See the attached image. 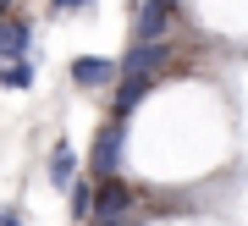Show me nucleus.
Returning <instances> with one entry per match:
<instances>
[{"label": "nucleus", "instance_id": "1", "mask_svg": "<svg viewBox=\"0 0 248 226\" xmlns=\"http://www.w3.org/2000/svg\"><path fill=\"white\" fill-rule=\"evenodd\" d=\"M122 144H127V127H122V116H110V122L99 127V138H94V160H89V171L99 177V182H110V177L122 171Z\"/></svg>", "mask_w": 248, "mask_h": 226}, {"label": "nucleus", "instance_id": "2", "mask_svg": "<svg viewBox=\"0 0 248 226\" xmlns=\"http://www.w3.org/2000/svg\"><path fill=\"white\" fill-rule=\"evenodd\" d=\"M171 17H177V0H143L138 6V22H133V39H166L171 33Z\"/></svg>", "mask_w": 248, "mask_h": 226}, {"label": "nucleus", "instance_id": "3", "mask_svg": "<svg viewBox=\"0 0 248 226\" xmlns=\"http://www.w3.org/2000/svg\"><path fill=\"white\" fill-rule=\"evenodd\" d=\"M166 61H171V44H166V39H143V44L133 39V50L122 55V72H138V78H155V72L166 66Z\"/></svg>", "mask_w": 248, "mask_h": 226}, {"label": "nucleus", "instance_id": "4", "mask_svg": "<svg viewBox=\"0 0 248 226\" xmlns=\"http://www.w3.org/2000/svg\"><path fill=\"white\" fill-rule=\"evenodd\" d=\"M127 210H133V193H127V182H122V177L99 182V204H94V221H127Z\"/></svg>", "mask_w": 248, "mask_h": 226}, {"label": "nucleus", "instance_id": "5", "mask_svg": "<svg viewBox=\"0 0 248 226\" xmlns=\"http://www.w3.org/2000/svg\"><path fill=\"white\" fill-rule=\"evenodd\" d=\"M149 88H155V78H138V72H122V88L110 94V116H122V122H127V116H133L138 105H143V94H149Z\"/></svg>", "mask_w": 248, "mask_h": 226}, {"label": "nucleus", "instance_id": "6", "mask_svg": "<svg viewBox=\"0 0 248 226\" xmlns=\"http://www.w3.org/2000/svg\"><path fill=\"white\" fill-rule=\"evenodd\" d=\"M116 72H122V66L105 61V55H78V61H72V83H78V88H105Z\"/></svg>", "mask_w": 248, "mask_h": 226}, {"label": "nucleus", "instance_id": "7", "mask_svg": "<svg viewBox=\"0 0 248 226\" xmlns=\"http://www.w3.org/2000/svg\"><path fill=\"white\" fill-rule=\"evenodd\" d=\"M72 182H78V155H72V144H55L50 149V188L72 193Z\"/></svg>", "mask_w": 248, "mask_h": 226}, {"label": "nucleus", "instance_id": "8", "mask_svg": "<svg viewBox=\"0 0 248 226\" xmlns=\"http://www.w3.org/2000/svg\"><path fill=\"white\" fill-rule=\"evenodd\" d=\"M28 39H33V28H28L22 17H6V22H0V55H6V61H17V55L28 50Z\"/></svg>", "mask_w": 248, "mask_h": 226}, {"label": "nucleus", "instance_id": "9", "mask_svg": "<svg viewBox=\"0 0 248 226\" xmlns=\"http://www.w3.org/2000/svg\"><path fill=\"white\" fill-rule=\"evenodd\" d=\"M94 204H99V193L89 182H72V221H94Z\"/></svg>", "mask_w": 248, "mask_h": 226}, {"label": "nucleus", "instance_id": "10", "mask_svg": "<svg viewBox=\"0 0 248 226\" xmlns=\"http://www.w3.org/2000/svg\"><path fill=\"white\" fill-rule=\"evenodd\" d=\"M28 83H33V66L28 61H11L6 72H0V88H28Z\"/></svg>", "mask_w": 248, "mask_h": 226}, {"label": "nucleus", "instance_id": "11", "mask_svg": "<svg viewBox=\"0 0 248 226\" xmlns=\"http://www.w3.org/2000/svg\"><path fill=\"white\" fill-rule=\"evenodd\" d=\"M0 226H22V210H17V204H6V210H0Z\"/></svg>", "mask_w": 248, "mask_h": 226}, {"label": "nucleus", "instance_id": "12", "mask_svg": "<svg viewBox=\"0 0 248 226\" xmlns=\"http://www.w3.org/2000/svg\"><path fill=\"white\" fill-rule=\"evenodd\" d=\"M55 11H78V6H89V0H50Z\"/></svg>", "mask_w": 248, "mask_h": 226}, {"label": "nucleus", "instance_id": "13", "mask_svg": "<svg viewBox=\"0 0 248 226\" xmlns=\"http://www.w3.org/2000/svg\"><path fill=\"white\" fill-rule=\"evenodd\" d=\"M6 17H11V0H0V22H6Z\"/></svg>", "mask_w": 248, "mask_h": 226}, {"label": "nucleus", "instance_id": "14", "mask_svg": "<svg viewBox=\"0 0 248 226\" xmlns=\"http://www.w3.org/2000/svg\"><path fill=\"white\" fill-rule=\"evenodd\" d=\"M94 226H127V221H94Z\"/></svg>", "mask_w": 248, "mask_h": 226}]
</instances>
